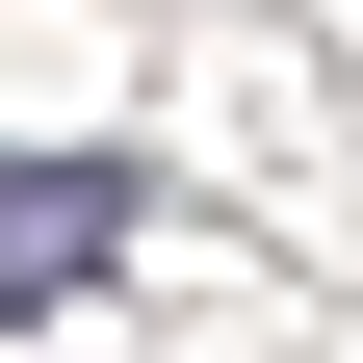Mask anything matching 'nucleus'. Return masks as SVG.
I'll return each mask as SVG.
<instances>
[{"label":"nucleus","instance_id":"nucleus-1","mask_svg":"<svg viewBox=\"0 0 363 363\" xmlns=\"http://www.w3.org/2000/svg\"><path fill=\"white\" fill-rule=\"evenodd\" d=\"M130 208H156L130 156H0V311H52V286H104V259H130Z\"/></svg>","mask_w":363,"mask_h":363}]
</instances>
